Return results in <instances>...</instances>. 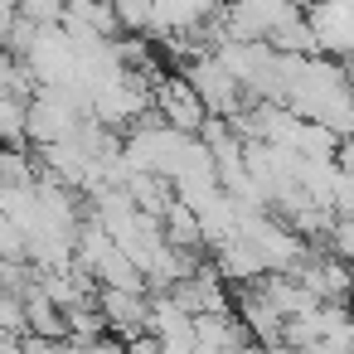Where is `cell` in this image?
Instances as JSON below:
<instances>
[{
    "label": "cell",
    "mask_w": 354,
    "mask_h": 354,
    "mask_svg": "<svg viewBox=\"0 0 354 354\" xmlns=\"http://www.w3.org/2000/svg\"><path fill=\"white\" fill-rule=\"evenodd\" d=\"M339 170H344V175H354V136L339 146Z\"/></svg>",
    "instance_id": "obj_7"
},
{
    "label": "cell",
    "mask_w": 354,
    "mask_h": 354,
    "mask_svg": "<svg viewBox=\"0 0 354 354\" xmlns=\"http://www.w3.org/2000/svg\"><path fill=\"white\" fill-rule=\"evenodd\" d=\"M165 243H170L175 252H194V248L204 243V223H199V214H194L185 199H175V204L165 209Z\"/></svg>",
    "instance_id": "obj_4"
},
{
    "label": "cell",
    "mask_w": 354,
    "mask_h": 354,
    "mask_svg": "<svg viewBox=\"0 0 354 354\" xmlns=\"http://www.w3.org/2000/svg\"><path fill=\"white\" fill-rule=\"evenodd\" d=\"M306 20L315 25L325 54H354V0H315Z\"/></svg>",
    "instance_id": "obj_3"
},
{
    "label": "cell",
    "mask_w": 354,
    "mask_h": 354,
    "mask_svg": "<svg viewBox=\"0 0 354 354\" xmlns=\"http://www.w3.org/2000/svg\"><path fill=\"white\" fill-rule=\"evenodd\" d=\"M117 6V20H122V35H151L156 25H160V15H156V0H112Z\"/></svg>",
    "instance_id": "obj_5"
},
{
    "label": "cell",
    "mask_w": 354,
    "mask_h": 354,
    "mask_svg": "<svg viewBox=\"0 0 354 354\" xmlns=\"http://www.w3.org/2000/svg\"><path fill=\"white\" fill-rule=\"evenodd\" d=\"M156 112H160V122L175 127L180 136H204V127H209V117H214V112L199 102V93L189 88L185 73H175V78H165V83L156 88Z\"/></svg>",
    "instance_id": "obj_2"
},
{
    "label": "cell",
    "mask_w": 354,
    "mask_h": 354,
    "mask_svg": "<svg viewBox=\"0 0 354 354\" xmlns=\"http://www.w3.org/2000/svg\"><path fill=\"white\" fill-rule=\"evenodd\" d=\"M185 78H189V88L199 93V102L214 112V117H228V122H238L243 112H238V78L223 68V59L209 49V54H199L189 68H185Z\"/></svg>",
    "instance_id": "obj_1"
},
{
    "label": "cell",
    "mask_w": 354,
    "mask_h": 354,
    "mask_svg": "<svg viewBox=\"0 0 354 354\" xmlns=\"http://www.w3.org/2000/svg\"><path fill=\"white\" fill-rule=\"evenodd\" d=\"M325 243H330V252H335L339 262L354 267V218H335V228L325 233Z\"/></svg>",
    "instance_id": "obj_6"
}]
</instances>
